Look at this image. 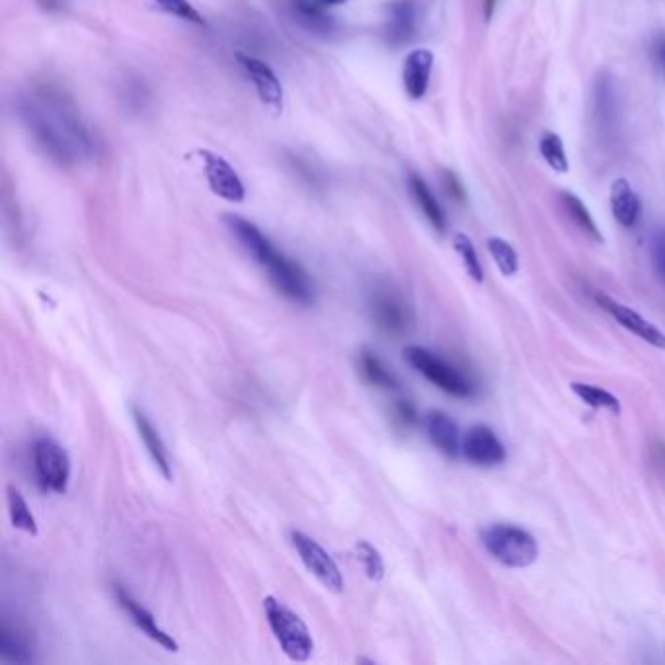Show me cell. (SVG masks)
<instances>
[{
    "label": "cell",
    "mask_w": 665,
    "mask_h": 665,
    "mask_svg": "<svg viewBox=\"0 0 665 665\" xmlns=\"http://www.w3.org/2000/svg\"><path fill=\"white\" fill-rule=\"evenodd\" d=\"M611 211L613 217L626 227H634L640 219V197L636 196V192L632 190V186L628 184L625 178H617L611 184Z\"/></svg>",
    "instance_id": "18"
},
{
    "label": "cell",
    "mask_w": 665,
    "mask_h": 665,
    "mask_svg": "<svg viewBox=\"0 0 665 665\" xmlns=\"http://www.w3.org/2000/svg\"><path fill=\"white\" fill-rule=\"evenodd\" d=\"M8 513H10V521L16 529L26 531L30 535H38L36 517L30 511V506L24 500V496L14 486H8Z\"/></svg>",
    "instance_id": "24"
},
{
    "label": "cell",
    "mask_w": 665,
    "mask_h": 665,
    "mask_svg": "<svg viewBox=\"0 0 665 665\" xmlns=\"http://www.w3.org/2000/svg\"><path fill=\"white\" fill-rule=\"evenodd\" d=\"M20 118L41 151L61 166L96 153V141L79 108L55 84H38L18 104Z\"/></svg>",
    "instance_id": "1"
},
{
    "label": "cell",
    "mask_w": 665,
    "mask_h": 665,
    "mask_svg": "<svg viewBox=\"0 0 665 665\" xmlns=\"http://www.w3.org/2000/svg\"><path fill=\"white\" fill-rule=\"evenodd\" d=\"M650 254H652V264L654 270L660 277V281L665 285V229L656 231L650 242Z\"/></svg>",
    "instance_id": "32"
},
{
    "label": "cell",
    "mask_w": 665,
    "mask_h": 665,
    "mask_svg": "<svg viewBox=\"0 0 665 665\" xmlns=\"http://www.w3.org/2000/svg\"><path fill=\"white\" fill-rule=\"evenodd\" d=\"M357 369H359L361 377L377 389H385V391L398 389L396 375L389 369V365L371 350H361L359 352V355H357Z\"/></svg>",
    "instance_id": "20"
},
{
    "label": "cell",
    "mask_w": 665,
    "mask_h": 665,
    "mask_svg": "<svg viewBox=\"0 0 665 665\" xmlns=\"http://www.w3.org/2000/svg\"><path fill=\"white\" fill-rule=\"evenodd\" d=\"M539 149H541V157L545 158V162L554 172H560V174L568 172L570 164H568V157H566L560 135L545 133V137L539 143Z\"/></svg>",
    "instance_id": "27"
},
{
    "label": "cell",
    "mask_w": 665,
    "mask_h": 665,
    "mask_svg": "<svg viewBox=\"0 0 665 665\" xmlns=\"http://www.w3.org/2000/svg\"><path fill=\"white\" fill-rule=\"evenodd\" d=\"M433 53L426 47L414 49L406 55L402 67V86L408 98L420 100L426 96L430 86L431 71H433Z\"/></svg>",
    "instance_id": "14"
},
{
    "label": "cell",
    "mask_w": 665,
    "mask_h": 665,
    "mask_svg": "<svg viewBox=\"0 0 665 665\" xmlns=\"http://www.w3.org/2000/svg\"><path fill=\"white\" fill-rule=\"evenodd\" d=\"M486 244H488L490 256L494 258V262H496V266H498V270L502 272V275L509 277V275L517 274L519 258H517L515 248L509 242H506L500 236H492Z\"/></svg>",
    "instance_id": "26"
},
{
    "label": "cell",
    "mask_w": 665,
    "mask_h": 665,
    "mask_svg": "<svg viewBox=\"0 0 665 665\" xmlns=\"http://www.w3.org/2000/svg\"><path fill=\"white\" fill-rule=\"evenodd\" d=\"M652 61L660 75L665 79V34H660L656 40L652 41Z\"/></svg>",
    "instance_id": "34"
},
{
    "label": "cell",
    "mask_w": 665,
    "mask_h": 665,
    "mask_svg": "<svg viewBox=\"0 0 665 665\" xmlns=\"http://www.w3.org/2000/svg\"><path fill=\"white\" fill-rule=\"evenodd\" d=\"M348 0H293L299 16H311V14H324L328 8L346 4Z\"/></svg>",
    "instance_id": "33"
},
{
    "label": "cell",
    "mask_w": 665,
    "mask_h": 665,
    "mask_svg": "<svg viewBox=\"0 0 665 665\" xmlns=\"http://www.w3.org/2000/svg\"><path fill=\"white\" fill-rule=\"evenodd\" d=\"M480 537L484 548L508 568H527L539 558L535 537L521 527L496 523L484 529Z\"/></svg>",
    "instance_id": "5"
},
{
    "label": "cell",
    "mask_w": 665,
    "mask_h": 665,
    "mask_svg": "<svg viewBox=\"0 0 665 665\" xmlns=\"http://www.w3.org/2000/svg\"><path fill=\"white\" fill-rule=\"evenodd\" d=\"M34 467L45 490L65 494L71 478V461L67 451L53 439L40 437L34 443Z\"/></svg>",
    "instance_id": "7"
},
{
    "label": "cell",
    "mask_w": 665,
    "mask_h": 665,
    "mask_svg": "<svg viewBox=\"0 0 665 665\" xmlns=\"http://www.w3.org/2000/svg\"><path fill=\"white\" fill-rule=\"evenodd\" d=\"M131 414H133V422H135L137 431H139V437L143 439L153 463L157 465V469L162 472V476L166 480H172V463H170V457H168V449H166L157 428L153 426V422L147 418V414L141 408L133 406Z\"/></svg>",
    "instance_id": "16"
},
{
    "label": "cell",
    "mask_w": 665,
    "mask_h": 665,
    "mask_svg": "<svg viewBox=\"0 0 665 665\" xmlns=\"http://www.w3.org/2000/svg\"><path fill=\"white\" fill-rule=\"evenodd\" d=\"M595 303L605 311L611 314L621 326H625L626 330H630L632 334H636L640 340L648 342L650 346L658 348V350H665V334L654 326L650 320H646L642 314L632 311L630 307H626L623 303L615 301L613 297L605 295V293H595Z\"/></svg>",
    "instance_id": "10"
},
{
    "label": "cell",
    "mask_w": 665,
    "mask_h": 665,
    "mask_svg": "<svg viewBox=\"0 0 665 665\" xmlns=\"http://www.w3.org/2000/svg\"><path fill=\"white\" fill-rule=\"evenodd\" d=\"M196 155L203 166L211 192L225 201L242 203L246 190H244V184L238 178L235 168L225 158L219 157L211 151H197Z\"/></svg>",
    "instance_id": "9"
},
{
    "label": "cell",
    "mask_w": 665,
    "mask_h": 665,
    "mask_svg": "<svg viewBox=\"0 0 665 665\" xmlns=\"http://www.w3.org/2000/svg\"><path fill=\"white\" fill-rule=\"evenodd\" d=\"M264 611L268 625L285 656L293 662H307L313 656L314 642L311 630L303 623V619L275 597L264 599Z\"/></svg>",
    "instance_id": "4"
},
{
    "label": "cell",
    "mask_w": 665,
    "mask_h": 665,
    "mask_svg": "<svg viewBox=\"0 0 665 665\" xmlns=\"http://www.w3.org/2000/svg\"><path fill=\"white\" fill-rule=\"evenodd\" d=\"M0 656L12 664H30L34 662L30 640L26 634L6 621L0 626Z\"/></svg>",
    "instance_id": "22"
},
{
    "label": "cell",
    "mask_w": 665,
    "mask_h": 665,
    "mask_svg": "<svg viewBox=\"0 0 665 665\" xmlns=\"http://www.w3.org/2000/svg\"><path fill=\"white\" fill-rule=\"evenodd\" d=\"M236 59H238L240 67L244 69V73L248 75L250 82L254 84L256 94L262 100V104H266L275 112H281L283 110V86L274 71L264 61H260L252 55H246V53H236Z\"/></svg>",
    "instance_id": "11"
},
{
    "label": "cell",
    "mask_w": 665,
    "mask_h": 665,
    "mask_svg": "<svg viewBox=\"0 0 665 665\" xmlns=\"http://www.w3.org/2000/svg\"><path fill=\"white\" fill-rule=\"evenodd\" d=\"M445 188H447V192H449L451 196L455 197V199H459V201H465V192H463V186H461V182L457 180V176H455L453 172H445Z\"/></svg>",
    "instance_id": "36"
},
{
    "label": "cell",
    "mask_w": 665,
    "mask_h": 665,
    "mask_svg": "<svg viewBox=\"0 0 665 665\" xmlns=\"http://www.w3.org/2000/svg\"><path fill=\"white\" fill-rule=\"evenodd\" d=\"M453 248L461 256L463 266H465L467 274L470 275V279L476 281V283H482L484 281V270H482V264H480L478 254H476V248H474V244H472L469 236L463 235V233L455 235V238H453Z\"/></svg>",
    "instance_id": "28"
},
{
    "label": "cell",
    "mask_w": 665,
    "mask_h": 665,
    "mask_svg": "<svg viewBox=\"0 0 665 665\" xmlns=\"http://www.w3.org/2000/svg\"><path fill=\"white\" fill-rule=\"evenodd\" d=\"M408 188H410V194L416 199V203L420 205L422 213L426 215V219L430 221L431 227L437 231V233H445L447 229V219H445V213L439 205V201L433 196L428 184L418 176V174H410L408 178Z\"/></svg>",
    "instance_id": "21"
},
{
    "label": "cell",
    "mask_w": 665,
    "mask_h": 665,
    "mask_svg": "<svg viewBox=\"0 0 665 665\" xmlns=\"http://www.w3.org/2000/svg\"><path fill=\"white\" fill-rule=\"evenodd\" d=\"M404 359L412 369H416L422 377H426L437 389H441L455 398H470L474 394L472 383L469 379L453 367L449 361L441 359L439 355L420 348V346H408L404 350Z\"/></svg>",
    "instance_id": "6"
},
{
    "label": "cell",
    "mask_w": 665,
    "mask_h": 665,
    "mask_svg": "<svg viewBox=\"0 0 665 665\" xmlns=\"http://www.w3.org/2000/svg\"><path fill=\"white\" fill-rule=\"evenodd\" d=\"M560 199H562V205L566 209V213L572 217V221L586 233V235L591 236L593 240L597 242H603V235L601 231L597 229V223L593 221L589 209L584 205V201L570 192H562L560 194Z\"/></svg>",
    "instance_id": "23"
},
{
    "label": "cell",
    "mask_w": 665,
    "mask_h": 665,
    "mask_svg": "<svg viewBox=\"0 0 665 665\" xmlns=\"http://www.w3.org/2000/svg\"><path fill=\"white\" fill-rule=\"evenodd\" d=\"M387 40L400 45L412 38L416 28V6L412 0H394L389 4Z\"/></svg>",
    "instance_id": "19"
},
{
    "label": "cell",
    "mask_w": 665,
    "mask_h": 665,
    "mask_svg": "<svg viewBox=\"0 0 665 665\" xmlns=\"http://www.w3.org/2000/svg\"><path fill=\"white\" fill-rule=\"evenodd\" d=\"M595 118L599 129L609 135L619 123V94L611 77L603 75L595 84Z\"/></svg>",
    "instance_id": "17"
},
{
    "label": "cell",
    "mask_w": 665,
    "mask_h": 665,
    "mask_svg": "<svg viewBox=\"0 0 665 665\" xmlns=\"http://www.w3.org/2000/svg\"><path fill=\"white\" fill-rule=\"evenodd\" d=\"M225 223L283 297L297 305H313V281L295 260L285 256L252 221L238 215H227Z\"/></svg>",
    "instance_id": "2"
},
{
    "label": "cell",
    "mask_w": 665,
    "mask_h": 665,
    "mask_svg": "<svg viewBox=\"0 0 665 665\" xmlns=\"http://www.w3.org/2000/svg\"><path fill=\"white\" fill-rule=\"evenodd\" d=\"M496 2H498V0H484V16H486V20L492 18L494 8H496Z\"/></svg>",
    "instance_id": "38"
},
{
    "label": "cell",
    "mask_w": 665,
    "mask_h": 665,
    "mask_svg": "<svg viewBox=\"0 0 665 665\" xmlns=\"http://www.w3.org/2000/svg\"><path fill=\"white\" fill-rule=\"evenodd\" d=\"M570 387L582 402H586L587 406L609 410L611 414H617V416L621 414V402L615 394H611L605 389H599L595 385H587V383H572Z\"/></svg>",
    "instance_id": "25"
},
{
    "label": "cell",
    "mask_w": 665,
    "mask_h": 665,
    "mask_svg": "<svg viewBox=\"0 0 665 665\" xmlns=\"http://www.w3.org/2000/svg\"><path fill=\"white\" fill-rule=\"evenodd\" d=\"M355 550H357V558L363 564L367 578L371 582H381L385 578V562H383L381 552L367 541H359L355 545Z\"/></svg>",
    "instance_id": "29"
},
{
    "label": "cell",
    "mask_w": 665,
    "mask_h": 665,
    "mask_svg": "<svg viewBox=\"0 0 665 665\" xmlns=\"http://www.w3.org/2000/svg\"><path fill=\"white\" fill-rule=\"evenodd\" d=\"M463 455L480 467H494L506 461V449L496 433L486 426H472L463 437Z\"/></svg>",
    "instance_id": "12"
},
{
    "label": "cell",
    "mask_w": 665,
    "mask_h": 665,
    "mask_svg": "<svg viewBox=\"0 0 665 665\" xmlns=\"http://www.w3.org/2000/svg\"><path fill=\"white\" fill-rule=\"evenodd\" d=\"M650 461H652V467L658 472L660 478L665 480V443L662 441H656L650 449Z\"/></svg>",
    "instance_id": "35"
},
{
    "label": "cell",
    "mask_w": 665,
    "mask_h": 665,
    "mask_svg": "<svg viewBox=\"0 0 665 665\" xmlns=\"http://www.w3.org/2000/svg\"><path fill=\"white\" fill-rule=\"evenodd\" d=\"M151 2H155L160 10H164L170 16H176L196 26H205L203 16L197 12L190 0H151Z\"/></svg>",
    "instance_id": "30"
},
{
    "label": "cell",
    "mask_w": 665,
    "mask_h": 665,
    "mask_svg": "<svg viewBox=\"0 0 665 665\" xmlns=\"http://www.w3.org/2000/svg\"><path fill=\"white\" fill-rule=\"evenodd\" d=\"M114 593L118 599L119 607L129 615V619L133 621V625L137 626L141 632H145L151 640H155L162 648H166L168 652H178L180 646L178 642L172 638V634H168L166 630H162L158 626L157 619L151 611H147L137 599H133V595L123 586L116 584L114 586Z\"/></svg>",
    "instance_id": "13"
},
{
    "label": "cell",
    "mask_w": 665,
    "mask_h": 665,
    "mask_svg": "<svg viewBox=\"0 0 665 665\" xmlns=\"http://www.w3.org/2000/svg\"><path fill=\"white\" fill-rule=\"evenodd\" d=\"M291 545L297 550L299 558L303 560L305 568L313 574L314 578L334 593H342L344 591V578L342 572L338 568V564L334 562V558L320 547L314 539L309 535L301 533V531H291Z\"/></svg>",
    "instance_id": "8"
},
{
    "label": "cell",
    "mask_w": 665,
    "mask_h": 665,
    "mask_svg": "<svg viewBox=\"0 0 665 665\" xmlns=\"http://www.w3.org/2000/svg\"><path fill=\"white\" fill-rule=\"evenodd\" d=\"M45 10H59L63 6V0H38Z\"/></svg>",
    "instance_id": "37"
},
{
    "label": "cell",
    "mask_w": 665,
    "mask_h": 665,
    "mask_svg": "<svg viewBox=\"0 0 665 665\" xmlns=\"http://www.w3.org/2000/svg\"><path fill=\"white\" fill-rule=\"evenodd\" d=\"M426 431L430 437L431 443L447 457L455 459L461 451V435H459V426L457 422L441 412V410H431L426 414Z\"/></svg>",
    "instance_id": "15"
},
{
    "label": "cell",
    "mask_w": 665,
    "mask_h": 665,
    "mask_svg": "<svg viewBox=\"0 0 665 665\" xmlns=\"http://www.w3.org/2000/svg\"><path fill=\"white\" fill-rule=\"evenodd\" d=\"M367 309L375 328L392 340L408 336L416 326L412 305L408 303L404 293L389 281L373 287V291L369 293Z\"/></svg>",
    "instance_id": "3"
},
{
    "label": "cell",
    "mask_w": 665,
    "mask_h": 665,
    "mask_svg": "<svg viewBox=\"0 0 665 665\" xmlns=\"http://www.w3.org/2000/svg\"><path fill=\"white\" fill-rule=\"evenodd\" d=\"M392 418L400 428H414L418 424V410L410 400H396L392 404Z\"/></svg>",
    "instance_id": "31"
}]
</instances>
